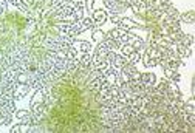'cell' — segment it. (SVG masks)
I'll list each match as a JSON object with an SVG mask.
<instances>
[{
  "label": "cell",
  "mask_w": 195,
  "mask_h": 133,
  "mask_svg": "<svg viewBox=\"0 0 195 133\" xmlns=\"http://www.w3.org/2000/svg\"><path fill=\"white\" fill-rule=\"evenodd\" d=\"M141 59H143V64H144V67H156V65H158L156 59H155V57H152V56L149 54V51H147V50H146L144 56H141Z\"/></svg>",
  "instance_id": "5b68a950"
},
{
  "label": "cell",
  "mask_w": 195,
  "mask_h": 133,
  "mask_svg": "<svg viewBox=\"0 0 195 133\" xmlns=\"http://www.w3.org/2000/svg\"><path fill=\"white\" fill-rule=\"evenodd\" d=\"M93 40H104V33L102 31H99V30H95L93 31Z\"/></svg>",
  "instance_id": "7c38bea8"
},
{
  "label": "cell",
  "mask_w": 195,
  "mask_h": 133,
  "mask_svg": "<svg viewBox=\"0 0 195 133\" xmlns=\"http://www.w3.org/2000/svg\"><path fill=\"white\" fill-rule=\"evenodd\" d=\"M93 3H95V0H87V2H85V8H87L88 11H91V9H93Z\"/></svg>",
  "instance_id": "4fadbf2b"
},
{
  "label": "cell",
  "mask_w": 195,
  "mask_h": 133,
  "mask_svg": "<svg viewBox=\"0 0 195 133\" xmlns=\"http://www.w3.org/2000/svg\"><path fill=\"white\" fill-rule=\"evenodd\" d=\"M19 85L20 84L16 76H11L0 70V127L9 126L12 122V116L17 110L14 91Z\"/></svg>",
  "instance_id": "6da1fadb"
},
{
  "label": "cell",
  "mask_w": 195,
  "mask_h": 133,
  "mask_svg": "<svg viewBox=\"0 0 195 133\" xmlns=\"http://www.w3.org/2000/svg\"><path fill=\"white\" fill-rule=\"evenodd\" d=\"M75 44H78L79 50L82 51V53H90V50H91V45H90V42H85V40H76ZM73 44V45H75Z\"/></svg>",
  "instance_id": "30bf717a"
},
{
  "label": "cell",
  "mask_w": 195,
  "mask_h": 133,
  "mask_svg": "<svg viewBox=\"0 0 195 133\" xmlns=\"http://www.w3.org/2000/svg\"><path fill=\"white\" fill-rule=\"evenodd\" d=\"M30 115H31V112H28V110H16V116L19 119H23V118H27Z\"/></svg>",
  "instance_id": "8fae6325"
},
{
  "label": "cell",
  "mask_w": 195,
  "mask_h": 133,
  "mask_svg": "<svg viewBox=\"0 0 195 133\" xmlns=\"http://www.w3.org/2000/svg\"><path fill=\"white\" fill-rule=\"evenodd\" d=\"M139 81L144 85H155L156 84V76L154 73H139Z\"/></svg>",
  "instance_id": "3957f363"
},
{
  "label": "cell",
  "mask_w": 195,
  "mask_h": 133,
  "mask_svg": "<svg viewBox=\"0 0 195 133\" xmlns=\"http://www.w3.org/2000/svg\"><path fill=\"white\" fill-rule=\"evenodd\" d=\"M79 65H80L82 68L91 67V54H90V53H82V56L79 57Z\"/></svg>",
  "instance_id": "8992f818"
},
{
  "label": "cell",
  "mask_w": 195,
  "mask_h": 133,
  "mask_svg": "<svg viewBox=\"0 0 195 133\" xmlns=\"http://www.w3.org/2000/svg\"><path fill=\"white\" fill-rule=\"evenodd\" d=\"M118 25H119V28H122V30H130V28H143L141 25H138L136 22H133V20H130V19H121L119 22H118Z\"/></svg>",
  "instance_id": "277c9868"
},
{
  "label": "cell",
  "mask_w": 195,
  "mask_h": 133,
  "mask_svg": "<svg viewBox=\"0 0 195 133\" xmlns=\"http://www.w3.org/2000/svg\"><path fill=\"white\" fill-rule=\"evenodd\" d=\"M93 20H95V25L96 26H99V25H102L107 19H109V14L105 12V11H102V9H96V11H93Z\"/></svg>",
  "instance_id": "7a4b0ae2"
},
{
  "label": "cell",
  "mask_w": 195,
  "mask_h": 133,
  "mask_svg": "<svg viewBox=\"0 0 195 133\" xmlns=\"http://www.w3.org/2000/svg\"><path fill=\"white\" fill-rule=\"evenodd\" d=\"M127 57V62H130V64H136V62H139L141 60V53L139 51H136V50H133L129 56H125Z\"/></svg>",
  "instance_id": "ba28073f"
},
{
  "label": "cell",
  "mask_w": 195,
  "mask_h": 133,
  "mask_svg": "<svg viewBox=\"0 0 195 133\" xmlns=\"http://www.w3.org/2000/svg\"><path fill=\"white\" fill-rule=\"evenodd\" d=\"M125 64H127V57L122 56V54H116V56H115V60L112 62V67L119 70V68H122Z\"/></svg>",
  "instance_id": "52a82bcc"
},
{
  "label": "cell",
  "mask_w": 195,
  "mask_h": 133,
  "mask_svg": "<svg viewBox=\"0 0 195 133\" xmlns=\"http://www.w3.org/2000/svg\"><path fill=\"white\" fill-rule=\"evenodd\" d=\"M181 22L192 25V23L195 22V12H194V11H189V12H184V14H181Z\"/></svg>",
  "instance_id": "9c48e42d"
}]
</instances>
